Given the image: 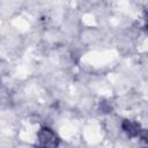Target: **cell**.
<instances>
[{"instance_id":"cell-1","label":"cell","mask_w":148,"mask_h":148,"mask_svg":"<svg viewBox=\"0 0 148 148\" xmlns=\"http://www.w3.org/2000/svg\"><path fill=\"white\" fill-rule=\"evenodd\" d=\"M38 140H39V145L43 147H54L58 145V139L56 133L47 127H44L38 132Z\"/></svg>"},{"instance_id":"cell-2","label":"cell","mask_w":148,"mask_h":148,"mask_svg":"<svg viewBox=\"0 0 148 148\" xmlns=\"http://www.w3.org/2000/svg\"><path fill=\"white\" fill-rule=\"evenodd\" d=\"M123 128H124V131L127 132L130 135H136V134H139V132H140L138 125L134 124V123H132V121H130V120L124 121Z\"/></svg>"}]
</instances>
